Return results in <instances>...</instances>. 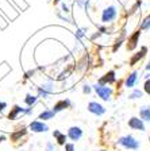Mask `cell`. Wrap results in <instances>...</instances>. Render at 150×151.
Masks as SVG:
<instances>
[{"instance_id":"16","label":"cell","mask_w":150,"mask_h":151,"mask_svg":"<svg viewBox=\"0 0 150 151\" xmlns=\"http://www.w3.org/2000/svg\"><path fill=\"white\" fill-rule=\"evenodd\" d=\"M53 116H54V112H53V111H45L43 113H41L39 119H42V120H49V119H51Z\"/></svg>"},{"instance_id":"11","label":"cell","mask_w":150,"mask_h":151,"mask_svg":"<svg viewBox=\"0 0 150 151\" xmlns=\"http://www.w3.org/2000/svg\"><path fill=\"white\" fill-rule=\"evenodd\" d=\"M69 105H70V101L69 100H61V101H58V103L54 105L53 112L56 113V112H58V111H62V109H65V108H68Z\"/></svg>"},{"instance_id":"4","label":"cell","mask_w":150,"mask_h":151,"mask_svg":"<svg viewBox=\"0 0 150 151\" xmlns=\"http://www.w3.org/2000/svg\"><path fill=\"white\" fill-rule=\"evenodd\" d=\"M88 111L91 113H93V115H96V116H101V115L106 113V108L101 104L97 103V101H91L88 104Z\"/></svg>"},{"instance_id":"15","label":"cell","mask_w":150,"mask_h":151,"mask_svg":"<svg viewBox=\"0 0 150 151\" xmlns=\"http://www.w3.org/2000/svg\"><path fill=\"white\" fill-rule=\"evenodd\" d=\"M54 136H57V140H58V145H65V140H66V136L62 135L59 131L54 132Z\"/></svg>"},{"instance_id":"5","label":"cell","mask_w":150,"mask_h":151,"mask_svg":"<svg viewBox=\"0 0 150 151\" xmlns=\"http://www.w3.org/2000/svg\"><path fill=\"white\" fill-rule=\"evenodd\" d=\"M128 127L131 129H135V131H142L143 132L145 129V122L143 120H141L139 117H131V119L128 120Z\"/></svg>"},{"instance_id":"21","label":"cell","mask_w":150,"mask_h":151,"mask_svg":"<svg viewBox=\"0 0 150 151\" xmlns=\"http://www.w3.org/2000/svg\"><path fill=\"white\" fill-rule=\"evenodd\" d=\"M27 103L28 104H31V103H34V101H35V97H31V96H27Z\"/></svg>"},{"instance_id":"7","label":"cell","mask_w":150,"mask_h":151,"mask_svg":"<svg viewBox=\"0 0 150 151\" xmlns=\"http://www.w3.org/2000/svg\"><path fill=\"white\" fill-rule=\"evenodd\" d=\"M68 136L72 139L73 142H77L78 139H81L83 136V129L80 127H70L68 131Z\"/></svg>"},{"instance_id":"19","label":"cell","mask_w":150,"mask_h":151,"mask_svg":"<svg viewBox=\"0 0 150 151\" xmlns=\"http://www.w3.org/2000/svg\"><path fill=\"white\" fill-rule=\"evenodd\" d=\"M91 86H89V85H84V88H83V92H84V93H91Z\"/></svg>"},{"instance_id":"13","label":"cell","mask_w":150,"mask_h":151,"mask_svg":"<svg viewBox=\"0 0 150 151\" xmlns=\"http://www.w3.org/2000/svg\"><path fill=\"white\" fill-rule=\"evenodd\" d=\"M146 51H147L146 47H142V50L139 51V53H137V54H135V55L131 58V61H130V65H131V66H133V65H135V63H137L138 61L141 60V58H143L145 54H146Z\"/></svg>"},{"instance_id":"9","label":"cell","mask_w":150,"mask_h":151,"mask_svg":"<svg viewBox=\"0 0 150 151\" xmlns=\"http://www.w3.org/2000/svg\"><path fill=\"white\" fill-rule=\"evenodd\" d=\"M139 35H141V30L135 31L134 34L130 37V39H128V45H127V49H128V50H134L135 47H137V45H138V38H139Z\"/></svg>"},{"instance_id":"8","label":"cell","mask_w":150,"mask_h":151,"mask_svg":"<svg viewBox=\"0 0 150 151\" xmlns=\"http://www.w3.org/2000/svg\"><path fill=\"white\" fill-rule=\"evenodd\" d=\"M137 81H138V72H133L127 76V78H126V81H125V85L127 88H134Z\"/></svg>"},{"instance_id":"2","label":"cell","mask_w":150,"mask_h":151,"mask_svg":"<svg viewBox=\"0 0 150 151\" xmlns=\"http://www.w3.org/2000/svg\"><path fill=\"white\" fill-rule=\"evenodd\" d=\"M118 16V8L115 6H108L103 9L101 12V22L103 23H111L114 22Z\"/></svg>"},{"instance_id":"25","label":"cell","mask_w":150,"mask_h":151,"mask_svg":"<svg viewBox=\"0 0 150 151\" xmlns=\"http://www.w3.org/2000/svg\"><path fill=\"white\" fill-rule=\"evenodd\" d=\"M149 140H150V138H149Z\"/></svg>"},{"instance_id":"23","label":"cell","mask_w":150,"mask_h":151,"mask_svg":"<svg viewBox=\"0 0 150 151\" xmlns=\"http://www.w3.org/2000/svg\"><path fill=\"white\" fill-rule=\"evenodd\" d=\"M99 151H106V150H99Z\"/></svg>"},{"instance_id":"14","label":"cell","mask_w":150,"mask_h":151,"mask_svg":"<svg viewBox=\"0 0 150 151\" xmlns=\"http://www.w3.org/2000/svg\"><path fill=\"white\" fill-rule=\"evenodd\" d=\"M142 96H143V92H142L141 89H135V91H133L131 93H130L128 99H130V100H137V99H141Z\"/></svg>"},{"instance_id":"20","label":"cell","mask_w":150,"mask_h":151,"mask_svg":"<svg viewBox=\"0 0 150 151\" xmlns=\"http://www.w3.org/2000/svg\"><path fill=\"white\" fill-rule=\"evenodd\" d=\"M66 151H75V146L73 145H65Z\"/></svg>"},{"instance_id":"24","label":"cell","mask_w":150,"mask_h":151,"mask_svg":"<svg viewBox=\"0 0 150 151\" xmlns=\"http://www.w3.org/2000/svg\"><path fill=\"white\" fill-rule=\"evenodd\" d=\"M56 1H59V0H56Z\"/></svg>"},{"instance_id":"18","label":"cell","mask_w":150,"mask_h":151,"mask_svg":"<svg viewBox=\"0 0 150 151\" xmlns=\"http://www.w3.org/2000/svg\"><path fill=\"white\" fill-rule=\"evenodd\" d=\"M143 88H145V92H146L147 94H150V78L146 80V82H145V85H143Z\"/></svg>"},{"instance_id":"17","label":"cell","mask_w":150,"mask_h":151,"mask_svg":"<svg viewBox=\"0 0 150 151\" xmlns=\"http://www.w3.org/2000/svg\"><path fill=\"white\" fill-rule=\"evenodd\" d=\"M149 28H150V15L147 16L143 22L141 23V27H139V30H149Z\"/></svg>"},{"instance_id":"10","label":"cell","mask_w":150,"mask_h":151,"mask_svg":"<svg viewBox=\"0 0 150 151\" xmlns=\"http://www.w3.org/2000/svg\"><path fill=\"white\" fill-rule=\"evenodd\" d=\"M139 116H141V120L143 122H150V107L149 105H143L139 109Z\"/></svg>"},{"instance_id":"3","label":"cell","mask_w":150,"mask_h":151,"mask_svg":"<svg viewBox=\"0 0 150 151\" xmlns=\"http://www.w3.org/2000/svg\"><path fill=\"white\" fill-rule=\"evenodd\" d=\"M93 89H95V92H96L97 96H99L101 100H104V101L111 100L112 89L109 88V86H107V85H101V84H96V85H93Z\"/></svg>"},{"instance_id":"6","label":"cell","mask_w":150,"mask_h":151,"mask_svg":"<svg viewBox=\"0 0 150 151\" xmlns=\"http://www.w3.org/2000/svg\"><path fill=\"white\" fill-rule=\"evenodd\" d=\"M116 80L115 77V72L114 70H109L108 73H106V74L101 77V78H99V81H97V84H101V85H106V84H114Z\"/></svg>"},{"instance_id":"1","label":"cell","mask_w":150,"mask_h":151,"mask_svg":"<svg viewBox=\"0 0 150 151\" xmlns=\"http://www.w3.org/2000/svg\"><path fill=\"white\" fill-rule=\"evenodd\" d=\"M118 143L120 146H123L127 150H134L137 151L139 148V142L134 138L133 135H126V136H122V138H119Z\"/></svg>"},{"instance_id":"12","label":"cell","mask_w":150,"mask_h":151,"mask_svg":"<svg viewBox=\"0 0 150 151\" xmlns=\"http://www.w3.org/2000/svg\"><path fill=\"white\" fill-rule=\"evenodd\" d=\"M31 129L35 132H45V131H47V126L43 124V123L34 122V123H31Z\"/></svg>"},{"instance_id":"22","label":"cell","mask_w":150,"mask_h":151,"mask_svg":"<svg viewBox=\"0 0 150 151\" xmlns=\"http://www.w3.org/2000/svg\"><path fill=\"white\" fill-rule=\"evenodd\" d=\"M146 70H150V62L147 63V66H146Z\"/></svg>"}]
</instances>
